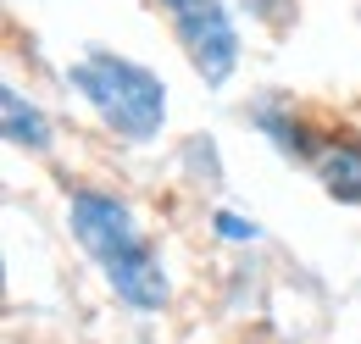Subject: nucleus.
<instances>
[{
	"mask_svg": "<svg viewBox=\"0 0 361 344\" xmlns=\"http://www.w3.org/2000/svg\"><path fill=\"white\" fill-rule=\"evenodd\" d=\"M73 89L84 94L94 106V117L106 123L111 133H123V139H156L161 123H167V84L150 73V67H139L128 56H111V50H94L84 56L73 73Z\"/></svg>",
	"mask_w": 361,
	"mask_h": 344,
	"instance_id": "f03ea898",
	"label": "nucleus"
},
{
	"mask_svg": "<svg viewBox=\"0 0 361 344\" xmlns=\"http://www.w3.org/2000/svg\"><path fill=\"white\" fill-rule=\"evenodd\" d=\"M306 161L317 167V183H322L334 200H345V206H361V139H345V133H334L328 145H317Z\"/></svg>",
	"mask_w": 361,
	"mask_h": 344,
	"instance_id": "20e7f679",
	"label": "nucleus"
},
{
	"mask_svg": "<svg viewBox=\"0 0 361 344\" xmlns=\"http://www.w3.org/2000/svg\"><path fill=\"white\" fill-rule=\"evenodd\" d=\"M173 23H178L189 67L212 89L228 84V73L239 67V34H233V17H228L223 0H178L173 6Z\"/></svg>",
	"mask_w": 361,
	"mask_h": 344,
	"instance_id": "7ed1b4c3",
	"label": "nucleus"
},
{
	"mask_svg": "<svg viewBox=\"0 0 361 344\" xmlns=\"http://www.w3.org/2000/svg\"><path fill=\"white\" fill-rule=\"evenodd\" d=\"M0 111H6V139L23 150H45L50 145V123L34 100H23V89H0Z\"/></svg>",
	"mask_w": 361,
	"mask_h": 344,
	"instance_id": "39448f33",
	"label": "nucleus"
},
{
	"mask_svg": "<svg viewBox=\"0 0 361 344\" xmlns=\"http://www.w3.org/2000/svg\"><path fill=\"white\" fill-rule=\"evenodd\" d=\"M212 228H217V239H228V245H256V239H262V228H256L250 216H239V211H217Z\"/></svg>",
	"mask_w": 361,
	"mask_h": 344,
	"instance_id": "423d86ee",
	"label": "nucleus"
},
{
	"mask_svg": "<svg viewBox=\"0 0 361 344\" xmlns=\"http://www.w3.org/2000/svg\"><path fill=\"white\" fill-rule=\"evenodd\" d=\"M67 228H73V239L84 245V256L100 266V278L111 283V295L123 305L161 311L173 300V283H167V266L156 256V245L145 239V228L134 222V211L117 195L78 189L67 200Z\"/></svg>",
	"mask_w": 361,
	"mask_h": 344,
	"instance_id": "f257e3e1",
	"label": "nucleus"
},
{
	"mask_svg": "<svg viewBox=\"0 0 361 344\" xmlns=\"http://www.w3.org/2000/svg\"><path fill=\"white\" fill-rule=\"evenodd\" d=\"M167 6H178V0H167Z\"/></svg>",
	"mask_w": 361,
	"mask_h": 344,
	"instance_id": "0eeeda50",
	"label": "nucleus"
}]
</instances>
